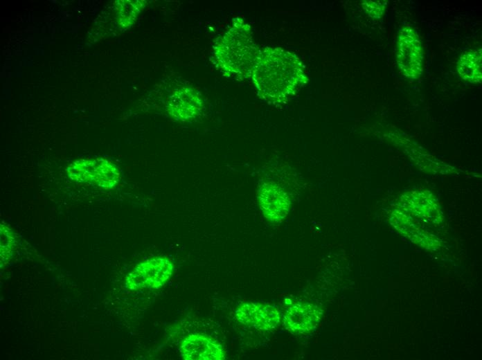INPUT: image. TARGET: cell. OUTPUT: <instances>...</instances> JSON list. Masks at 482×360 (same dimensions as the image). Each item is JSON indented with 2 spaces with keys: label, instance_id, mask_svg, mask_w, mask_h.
I'll use <instances>...</instances> for the list:
<instances>
[{
  "label": "cell",
  "instance_id": "obj_12",
  "mask_svg": "<svg viewBox=\"0 0 482 360\" xmlns=\"http://www.w3.org/2000/svg\"><path fill=\"white\" fill-rule=\"evenodd\" d=\"M1 263L8 262L12 256L15 240L11 229L4 224H1Z\"/></svg>",
  "mask_w": 482,
  "mask_h": 360
},
{
  "label": "cell",
  "instance_id": "obj_1",
  "mask_svg": "<svg viewBox=\"0 0 482 360\" xmlns=\"http://www.w3.org/2000/svg\"><path fill=\"white\" fill-rule=\"evenodd\" d=\"M251 78L258 95L274 105L285 103L307 82L299 57L280 47L260 49Z\"/></svg>",
  "mask_w": 482,
  "mask_h": 360
},
{
  "label": "cell",
  "instance_id": "obj_2",
  "mask_svg": "<svg viewBox=\"0 0 482 360\" xmlns=\"http://www.w3.org/2000/svg\"><path fill=\"white\" fill-rule=\"evenodd\" d=\"M260 51L253 42L250 26L243 19L236 17L215 42L213 58L224 75L244 79L251 78Z\"/></svg>",
  "mask_w": 482,
  "mask_h": 360
},
{
  "label": "cell",
  "instance_id": "obj_9",
  "mask_svg": "<svg viewBox=\"0 0 482 360\" xmlns=\"http://www.w3.org/2000/svg\"><path fill=\"white\" fill-rule=\"evenodd\" d=\"M322 310L310 303H298L286 311L283 323L287 330L296 334H303L314 330L320 322Z\"/></svg>",
  "mask_w": 482,
  "mask_h": 360
},
{
  "label": "cell",
  "instance_id": "obj_3",
  "mask_svg": "<svg viewBox=\"0 0 482 360\" xmlns=\"http://www.w3.org/2000/svg\"><path fill=\"white\" fill-rule=\"evenodd\" d=\"M66 172L73 181L105 189L114 188L120 179L118 168L112 162L101 158L75 161L66 168Z\"/></svg>",
  "mask_w": 482,
  "mask_h": 360
},
{
  "label": "cell",
  "instance_id": "obj_11",
  "mask_svg": "<svg viewBox=\"0 0 482 360\" xmlns=\"http://www.w3.org/2000/svg\"><path fill=\"white\" fill-rule=\"evenodd\" d=\"M457 71L463 80L472 83H481V50H470L464 53L458 62Z\"/></svg>",
  "mask_w": 482,
  "mask_h": 360
},
{
  "label": "cell",
  "instance_id": "obj_7",
  "mask_svg": "<svg viewBox=\"0 0 482 360\" xmlns=\"http://www.w3.org/2000/svg\"><path fill=\"white\" fill-rule=\"evenodd\" d=\"M179 350L185 360H222L225 358L222 345L202 334H191L185 337Z\"/></svg>",
  "mask_w": 482,
  "mask_h": 360
},
{
  "label": "cell",
  "instance_id": "obj_5",
  "mask_svg": "<svg viewBox=\"0 0 482 360\" xmlns=\"http://www.w3.org/2000/svg\"><path fill=\"white\" fill-rule=\"evenodd\" d=\"M397 63L402 73L408 78L417 79L422 72V48L417 33L404 27L398 35Z\"/></svg>",
  "mask_w": 482,
  "mask_h": 360
},
{
  "label": "cell",
  "instance_id": "obj_10",
  "mask_svg": "<svg viewBox=\"0 0 482 360\" xmlns=\"http://www.w3.org/2000/svg\"><path fill=\"white\" fill-rule=\"evenodd\" d=\"M203 108L202 100L197 91L191 87L175 90L169 97L167 111L177 120L185 121L198 116Z\"/></svg>",
  "mask_w": 482,
  "mask_h": 360
},
{
  "label": "cell",
  "instance_id": "obj_4",
  "mask_svg": "<svg viewBox=\"0 0 482 360\" xmlns=\"http://www.w3.org/2000/svg\"><path fill=\"white\" fill-rule=\"evenodd\" d=\"M174 265L165 257H155L139 264L126 277L128 289H158L172 276Z\"/></svg>",
  "mask_w": 482,
  "mask_h": 360
},
{
  "label": "cell",
  "instance_id": "obj_13",
  "mask_svg": "<svg viewBox=\"0 0 482 360\" xmlns=\"http://www.w3.org/2000/svg\"><path fill=\"white\" fill-rule=\"evenodd\" d=\"M385 1H367L362 3L364 10L373 18H380L385 10Z\"/></svg>",
  "mask_w": 482,
  "mask_h": 360
},
{
  "label": "cell",
  "instance_id": "obj_6",
  "mask_svg": "<svg viewBox=\"0 0 482 360\" xmlns=\"http://www.w3.org/2000/svg\"><path fill=\"white\" fill-rule=\"evenodd\" d=\"M257 197L265 217L272 222L283 221L289 213L290 200L282 188L274 182L259 186Z\"/></svg>",
  "mask_w": 482,
  "mask_h": 360
},
{
  "label": "cell",
  "instance_id": "obj_8",
  "mask_svg": "<svg viewBox=\"0 0 482 360\" xmlns=\"http://www.w3.org/2000/svg\"><path fill=\"white\" fill-rule=\"evenodd\" d=\"M236 319L242 324L262 330L276 328L280 323L278 311L269 305L246 303L238 307Z\"/></svg>",
  "mask_w": 482,
  "mask_h": 360
}]
</instances>
